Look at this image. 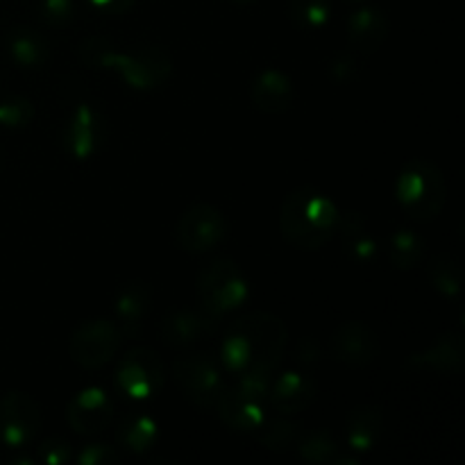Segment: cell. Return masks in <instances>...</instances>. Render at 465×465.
Instances as JSON below:
<instances>
[{
  "instance_id": "6da1fadb",
  "label": "cell",
  "mask_w": 465,
  "mask_h": 465,
  "mask_svg": "<svg viewBox=\"0 0 465 465\" xmlns=\"http://www.w3.org/2000/svg\"><path fill=\"white\" fill-rule=\"evenodd\" d=\"M80 57L91 68L112 71L134 91H153L171 77L173 62L157 45H139L136 50H118L114 41L91 36L80 44Z\"/></svg>"
},
{
  "instance_id": "7a4b0ae2",
  "label": "cell",
  "mask_w": 465,
  "mask_h": 465,
  "mask_svg": "<svg viewBox=\"0 0 465 465\" xmlns=\"http://www.w3.org/2000/svg\"><path fill=\"white\" fill-rule=\"evenodd\" d=\"M339 218V207L325 193L302 186L282 203L280 230L295 248L318 250L334 239Z\"/></svg>"
},
{
  "instance_id": "3957f363",
  "label": "cell",
  "mask_w": 465,
  "mask_h": 465,
  "mask_svg": "<svg viewBox=\"0 0 465 465\" xmlns=\"http://www.w3.org/2000/svg\"><path fill=\"white\" fill-rule=\"evenodd\" d=\"M395 198L413 221H434L445 204V177L434 162L413 159L395 180Z\"/></svg>"
},
{
  "instance_id": "277c9868",
  "label": "cell",
  "mask_w": 465,
  "mask_h": 465,
  "mask_svg": "<svg viewBox=\"0 0 465 465\" xmlns=\"http://www.w3.org/2000/svg\"><path fill=\"white\" fill-rule=\"evenodd\" d=\"M198 298L204 312L221 318L243 307L250 295V284L243 271L232 259H216L198 272Z\"/></svg>"
},
{
  "instance_id": "5b68a950",
  "label": "cell",
  "mask_w": 465,
  "mask_h": 465,
  "mask_svg": "<svg viewBox=\"0 0 465 465\" xmlns=\"http://www.w3.org/2000/svg\"><path fill=\"white\" fill-rule=\"evenodd\" d=\"M121 341L123 334L116 322L107 318H91L73 331L68 354L84 371H98L116 357Z\"/></svg>"
},
{
  "instance_id": "8992f818",
  "label": "cell",
  "mask_w": 465,
  "mask_h": 465,
  "mask_svg": "<svg viewBox=\"0 0 465 465\" xmlns=\"http://www.w3.org/2000/svg\"><path fill=\"white\" fill-rule=\"evenodd\" d=\"M175 380L180 384L182 393L200 409H213L221 395L225 393V380L221 375V368L207 357V354H186L180 357L173 366Z\"/></svg>"
},
{
  "instance_id": "52a82bcc",
  "label": "cell",
  "mask_w": 465,
  "mask_h": 465,
  "mask_svg": "<svg viewBox=\"0 0 465 465\" xmlns=\"http://www.w3.org/2000/svg\"><path fill=\"white\" fill-rule=\"evenodd\" d=\"M166 380L159 354L150 348H132L116 368V386L132 400H148L159 393Z\"/></svg>"
},
{
  "instance_id": "ba28073f",
  "label": "cell",
  "mask_w": 465,
  "mask_h": 465,
  "mask_svg": "<svg viewBox=\"0 0 465 465\" xmlns=\"http://www.w3.org/2000/svg\"><path fill=\"white\" fill-rule=\"evenodd\" d=\"M41 427V407L30 393L12 391L0 400V443L21 450L30 443Z\"/></svg>"
},
{
  "instance_id": "9c48e42d",
  "label": "cell",
  "mask_w": 465,
  "mask_h": 465,
  "mask_svg": "<svg viewBox=\"0 0 465 465\" xmlns=\"http://www.w3.org/2000/svg\"><path fill=\"white\" fill-rule=\"evenodd\" d=\"M227 218L212 204H195L186 209L177 223V241L186 252L204 254L218 248L227 236Z\"/></svg>"
},
{
  "instance_id": "30bf717a",
  "label": "cell",
  "mask_w": 465,
  "mask_h": 465,
  "mask_svg": "<svg viewBox=\"0 0 465 465\" xmlns=\"http://www.w3.org/2000/svg\"><path fill=\"white\" fill-rule=\"evenodd\" d=\"M104 136L107 125L103 112L95 104L80 103L64 125V148L77 162H86L103 148Z\"/></svg>"
},
{
  "instance_id": "8fae6325",
  "label": "cell",
  "mask_w": 465,
  "mask_h": 465,
  "mask_svg": "<svg viewBox=\"0 0 465 465\" xmlns=\"http://www.w3.org/2000/svg\"><path fill=\"white\" fill-rule=\"evenodd\" d=\"M330 350L341 363L352 368L371 366L380 354V339L368 325L359 321H345L334 330Z\"/></svg>"
},
{
  "instance_id": "7c38bea8",
  "label": "cell",
  "mask_w": 465,
  "mask_h": 465,
  "mask_svg": "<svg viewBox=\"0 0 465 465\" xmlns=\"http://www.w3.org/2000/svg\"><path fill=\"white\" fill-rule=\"evenodd\" d=\"M68 425L75 434L95 436L107 430L114 420V402L107 391L98 386L80 391L68 404Z\"/></svg>"
},
{
  "instance_id": "4fadbf2b",
  "label": "cell",
  "mask_w": 465,
  "mask_h": 465,
  "mask_svg": "<svg viewBox=\"0 0 465 465\" xmlns=\"http://www.w3.org/2000/svg\"><path fill=\"white\" fill-rule=\"evenodd\" d=\"M465 345L461 334H445L407 359V368L434 375H461Z\"/></svg>"
},
{
  "instance_id": "5bb4252c",
  "label": "cell",
  "mask_w": 465,
  "mask_h": 465,
  "mask_svg": "<svg viewBox=\"0 0 465 465\" xmlns=\"http://www.w3.org/2000/svg\"><path fill=\"white\" fill-rule=\"evenodd\" d=\"M216 321L218 318L204 309H177L163 318L159 331H162V339L166 345L189 348V345L213 334Z\"/></svg>"
},
{
  "instance_id": "9a60e30c",
  "label": "cell",
  "mask_w": 465,
  "mask_h": 465,
  "mask_svg": "<svg viewBox=\"0 0 465 465\" xmlns=\"http://www.w3.org/2000/svg\"><path fill=\"white\" fill-rule=\"evenodd\" d=\"M316 393L318 386L313 377L300 371H289L271 384L268 402L282 416H293V413L304 411L316 400Z\"/></svg>"
},
{
  "instance_id": "2e32d148",
  "label": "cell",
  "mask_w": 465,
  "mask_h": 465,
  "mask_svg": "<svg viewBox=\"0 0 465 465\" xmlns=\"http://www.w3.org/2000/svg\"><path fill=\"white\" fill-rule=\"evenodd\" d=\"M216 413L230 430L241 434H257L266 422V402L248 398L234 389H225L221 400L216 402Z\"/></svg>"
},
{
  "instance_id": "e0dca14e",
  "label": "cell",
  "mask_w": 465,
  "mask_h": 465,
  "mask_svg": "<svg viewBox=\"0 0 465 465\" xmlns=\"http://www.w3.org/2000/svg\"><path fill=\"white\" fill-rule=\"evenodd\" d=\"M150 302H153V293L143 282H130L118 291L116 302H114V316H116L114 322L121 330L123 339H136L141 334V327L148 318Z\"/></svg>"
},
{
  "instance_id": "ac0fdd59",
  "label": "cell",
  "mask_w": 465,
  "mask_h": 465,
  "mask_svg": "<svg viewBox=\"0 0 465 465\" xmlns=\"http://www.w3.org/2000/svg\"><path fill=\"white\" fill-rule=\"evenodd\" d=\"M254 107L263 114H282L295 103V86L291 77L280 68H266L259 73L250 86Z\"/></svg>"
},
{
  "instance_id": "d6986e66",
  "label": "cell",
  "mask_w": 465,
  "mask_h": 465,
  "mask_svg": "<svg viewBox=\"0 0 465 465\" xmlns=\"http://www.w3.org/2000/svg\"><path fill=\"white\" fill-rule=\"evenodd\" d=\"M389 35V18L377 7H359L348 21V41L357 53L372 54Z\"/></svg>"
},
{
  "instance_id": "ffe728a7",
  "label": "cell",
  "mask_w": 465,
  "mask_h": 465,
  "mask_svg": "<svg viewBox=\"0 0 465 465\" xmlns=\"http://www.w3.org/2000/svg\"><path fill=\"white\" fill-rule=\"evenodd\" d=\"M336 232L341 234V243H343L345 254L357 263H371L375 262L380 245L377 239L372 236L371 227H368L366 218L357 212H345L341 213L339 227Z\"/></svg>"
},
{
  "instance_id": "44dd1931",
  "label": "cell",
  "mask_w": 465,
  "mask_h": 465,
  "mask_svg": "<svg viewBox=\"0 0 465 465\" xmlns=\"http://www.w3.org/2000/svg\"><path fill=\"white\" fill-rule=\"evenodd\" d=\"M381 430H384V416L381 409L375 404H361V407L352 409L348 416V425H345V439H348V448L354 454H366L380 440Z\"/></svg>"
},
{
  "instance_id": "7402d4cb",
  "label": "cell",
  "mask_w": 465,
  "mask_h": 465,
  "mask_svg": "<svg viewBox=\"0 0 465 465\" xmlns=\"http://www.w3.org/2000/svg\"><path fill=\"white\" fill-rule=\"evenodd\" d=\"M7 54L18 68L39 71L48 64L50 48L48 41L39 32L30 30V27H16L7 35Z\"/></svg>"
},
{
  "instance_id": "603a6c76",
  "label": "cell",
  "mask_w": 465,
  "mask_h": 465,
  "mask_svg": "<svg viewBox=\"0 0 465 465\" xmlns=\"http://www.w3.org/2000/svg\"><path fill=\"white\" fill-rule=\"evenodd\" d=\"M298 457L316 465H359V459L345 454L330 431H312L295 440Z\"/></svg>"
},
{
  "instance_id": "cb8c5ba5",
  "label": "cell",
  "mask_w": 465,
  "mask_h": 465,
  "mask_svg": "<svg viewBox=\"0 0 465 465\" xmlns=\"http://www.w3.org/2000/svg\"><path fill=\"white\" fill-rule=\"evenodd\" d=\"M254 361V345L243 321L234 322L221 345V363L232 375H241Z\"/></svg>"
},
{
  "instance_id": "d4e9b609",
  "label": "cell",
  "mask_w": 465,
  "mask_h": 465,
  "mask_svg": "<svg viewBox=\"0 0 465 465\" xmlns=\"http://www.w3.org/2000/svg\"><path fill=\"white\" fill-rule=\"evenodd\" d=\"M116 439L118 443H121V448H125L127 452L143 454L157 443L159 425L154 418L145 416V413H141V416H132L123 422Z\"/></svg>"
},
{
  "instance_id": "484cf974",
  "label": "cell",
  "mask_w": 465,
  "mask_h": 465,
  "mask_svg": "<svg viewBox=\"0 0 465 465\" xmlns=\"http://www.w3.org/2000/svg\"><path fill=\"white\" fill-rule=\"evenodd\" d=\"M427 243L416 230H409V227H400L393 236H391L389 243V254L391 262L395 263V268L400 271H409V268H416L418 263L425 257Z\"/></svg>"
},
{
  "instance_id": "4316f807",
  "label": "cell",
  "mask_w": 465,
  "mask_h": 465,
  "mask_svg": "<svg viewBox=\"0 0 465 465\" xmlns=\"http://www.w3.org/2000/svg\"><path fill=\"white\" fill-rule=\"evenodd\" d=\"M430 275L431 286L439 291L445 298H457L463 289V272L459 266L457 259H452L450 254H436L430 262Z\"/></svg>"
},
{
  "instance_id": "83f0119b",
  "label": "cell",
  "mask_w": 465,
  "mask_h": 465,
  "mask_svg": "<svg viewBox=\"0 0 465 465\" xmlns=\"http://www.w3.org/2000/svg\"><path fill=\"white\" fill-rule=\"evenodd\" d=\"M330 16L331 0H289V18L302 30H321Z\"/></svg>"
},
{
  "instance_id": "f1b7e54d",
  "label": "cell",
  "mask_w": 465,
  "mask_h": 465,
  "mask_svg": "<svg viewBox=\"0 0 465 465\" xmlns=\"http://www.w3.org/2000/svg\"><path fill=\"white\" fill-rule=\"evenodd\" d=\"M259 443L266 445L268 450H289L293 448L295 440H298V425L291 420H286L280 413V418L275 420H268L262 425V430L257 431Z\"/></svg>"
},
{
  "instance_id": "f546056e",
  "label": "cell",
  "mask_w": 465,
  "mask_h": 465,
  "mask_svg": "<svg viewBox=\"0 0 465 465\" xmlns=\"http://www.w3.org/2000/svg\"><path fill=\"white\" fill-rule=\"evenodd\" d=\"M35 118V104L23 95H12L0 103V125L7 130H18V127L30 125Z\"/></svg>"
},
{
  "instance_id": "4dcf8cb0",
  "label": "cell",
  "mask_w": 465,
  "mask_h": 465,
  "mask_svg": "<svg viewBox=\"0 0 465 465\" xmlns=\"http://www.w3.org/2000/svg\"><path fill=\"white\" fill-rule=\"evenodd\" d=\"M75 16V3L73 0H41L39 18L50 27H64Z\"/></svg>"
},
{
  "instance_id": "1f68e13d",
  "label": "cell",
  "mask_w": 465,
  "mask_h": 465,
  "mask_svg": "<svg viewBox=\"0 0 465 465\" xmlns=\"http://www.w3.org/2000/svg\"><path fill=\"white\" fill-rule=\"evenodd\" d=\"M121 459V452L112 445H86L80 454H77V463L80 465H109V463H116Z\"/></svg>"
},
{
  "instance_id": "d6a6232c",
  "label": "cell",
  "mask_w": 465,
  "mask_h": 465,
  "mask_svg": "<svg viewBox=\"0 0 465 465\" xmlns=\"http://www.w3.org/2000/svg\"><path fill=\"white\" fill-rule=\"evenodd\" d=\"M39 461L44 465H66L71 461V445L62 439H48L39 445Z\"/></svg>"
},
{
  "instance_id": "836d02e7",
  "label": "cell",
  "mask_w": 465,
  "mask_h": 465,
  "mask_svg": "<svg viewBox=\"0 0 465 465\" xmlns=\"http://www.w3.org/2000/svg\"><path fill=\"white\" fill-rule=\"evenodd\" d=\"M354 75H357V59L352 54H339L331 59L330 77L336 84H345V82L354 80Z\"/></svg>"
},
{
  "instance_id": "e575fe53",
  "label": "cell",
  "mask_w": 465,
  "mask_h": 465,
  "mask_svg": "<svg viewBox=\"0 0 465 465\" xmlns=\"http://www.w3.org/2000/svg\"><path fill=\"white\" fill-rule=\"evenodd\" d=\"M89 5L104 14H125L134 5V0H89Z\"/></svg>"
},
{
  "instance_id": "d590c367",
  "label": "cell",
  "mask_w": 465,
  "mask_h": 465,
  "mask_svg": "<svg viewBox=\"0 0 465 465\" xmlns=\"http://www.w3.org/2000/svg\"><path fill=\"white\" fill-rule=\"evenodd\" d=\"M321 357H322V350L318 348L313 341H304V343H300L298 359L302 363H312V366H316V363L321 361Z\"/></svg>"
},
{
  "instance_id": "8d00e7d4",
  "label": "cell",
  "mask_w": 465,
  "mask_h": 465,
  "mask_svg": "<svg viewBox=\"0 0 465 465\" xmlns=\"http://www.w3.org/2000/svg\"><path fill=\"white\" fill-rule=\"evenodd\" d=\"M234 3H239V5H252V3H257V0H234Z\"/></svg>"
},
{
  "instance_id": "74e56055",
  "label": "cell",
  "mask_w": 465,
  "mask_h": 465,
  "mask_svg": "<svg viewBox=\"0 0 465 465\" xmlns=\"http://www.w3.org/2000/svg\"><path fill=\"white\" fill-rule=\"evenodd\" d=\"M348 3H363V0H348Z\"/></svg>"
}]
</instances>
